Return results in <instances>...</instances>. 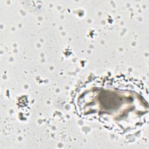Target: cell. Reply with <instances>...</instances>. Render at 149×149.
Wrapping results in <instances>:
<instances>
[{
    "instance_id": "obj_1",
    "label": "cell",
    "mask_w": 149,
    "mask_h": 149,
    "mask_svg": "<svg viewBox=\"0 0 149 149\" xmlns=\"http://www.w3.org/2000/svg\"><path fill=\"white\" fill-rule=\"evenodd\" d=\"M74 103L81 117L98 120L123 134L142 126L148 112L143 84L123 77L85 83L76 92Z\"/></svg>"
}]
</instances>
